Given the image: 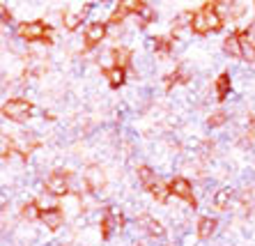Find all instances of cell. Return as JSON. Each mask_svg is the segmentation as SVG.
<instances>
[{"mask_svg":"<svg viewBox=\"0 0 255 246\" xmlns=\"http://www.w3.org/2000/svg\"><path fill=\"white\" fill-rule=\"evenodd\" d=\"M46 28H44L42 21H32V23H21L18 25V37H23L28 42L32 39H46Z\"/></svg>","mask_w":255,"mask_h":246,"instance_id":"obj_4","label":"cell"},{"mask_svg":"<svg viewBox=\"0 0 255 246\" xmlns=\"http://www.w3.org/2000/svg\"><path fill=\"white\" fill-rule=\"evenodd\" d=\"M113 60H115V67H122V69H125V65H129L131 55H129V51H127V48H115V51H113Z\"/></svg>","mask_w":255,"mask_h":246,"instance_id":"obj_15","label":"cell"},{"mask_svg":"<svg viewBox=\"0 0 255 246\" xmlns=\"http://www.w3.org/2000/svg\"><path fill=\"white\" fill-rule=\"evenodd\" d=\"M221 25H223V18L219 16L216 5H212V2H207L200 12L193 14V21H191V28H193V32H198V35H205V32H209V30H219Z\"/></svg>","mask_w":255,"mask_h":246,"instance_id":"obj_1","label":"cell"},{"mask_svg":"<svg viewBox=\"0 0 255 246\" xmlns=\"http://www.w3.org/2000/svg\"><path fill=\"white\" fill-rule=\"evenodd\" d=\"M106 32H108V28L104 23H92L88 28V32H85V42H88V46H92V44H97V42H101L104 37H106Z\"/></svg>","mask_w":255,"mask_h":246,"instance_id":"obj_6","label":"cell"},{"mask_svg":"<svg viewBox=\"0 0 255 246\" xmlns=\"http://www.w3.org/2000/svg\"><path fill=\"white\" fill-rule=\"evenodd\" d=\"M168 189H170V193H175L177 198L186 200V203H196V198H193V189H191V182L184 180V177H172V180L168 182Z\"/></svg>","mask_w":255,"mask_h":246,"instance_id":"obj_3","label":"cell"},{"mask_svg":"<svg viewBox=\"0 0 255 246\" xmlns=\"http://www.w3.org/2000/svg\"><path fill=\"white\" fill-rule=\"evenodd\" d=\"M239 39H242V51H244V58L249 62H255V46L253 44H249L246 39H244L242 35H239Z\"/></svg>","mask_w":255,"mask_h":246,"instance_id":"obj_17","label":"cell"},{"mask_svg":"<svg viewBox=\"0 0 255 246\" xmlns=\"http://www.w3.org/2000/svg\"><path fill=\"white\" fill-rule=\"evenodd\" d=\"M228 198H230V191L223 189V191L216 193V200H214V203H216V207H228Z\"/></svg>","mask_w":255,"mask_h":246,"instance_id":"obj_20","label":"cell"},{"mask_svg":"<svg viewBox=\"0 0 255 246\" xmlns=\"http://www.w3.org/2000/svg\"><path fill=\"white\" fill-rule=\"evenodd\" d=\"M46 191L51 196H65L69 191V182H67V177L62 173H53L46 180Z\"/></svg>","mask_w":255,"mask_h":246,"instance_id":"obj_5","label":"cell"},{"mask_svg":"<svg viewBox=\"0 0 255 246\" xmlns=\"http://www.w3.org/2000/svg\"><path fill=\"white\" fill-rule=\"evenodd\" d=\"M44 223H46V228L55 230L62 226V221H65V216H62V212L60 210H48V212H42V216H39Z\"/></svg>","mask_w":255,"mask_h":246,"instance_id":"obj_7","label":"cell"},{"mask_svg":"<svg viewBox=\"0 0 255 246\" xmlns=\"http://www.w3.org/2000/svg\"><path fill=\"white\" fill-rule=\"evenodd\" d=\"M37 216H42L39 214V205L35 203H28L23 207V219H37Z\"/></svg>","mask_w":255,"mask_h":246,"instance_id":"obj_18","label":"cell"},{"mask_svg":"<svg viewBox=\"0 0 255 246\" xmlns=\"http://www.w3.org/2000/svg\"><path fill=\"white\" fill-rule=\"evenodd\" d=\"M223 51H226L228 55H232V58H239V55H244L242 51V39H239L237 35H230L226 39V44H223Z\"/></svg>","mask_w":255,"mask_h":246,"instance_id":"obj_8","label":"cell"},{"mask_svg":"<svg viewBox=\"0 0 255 246\" xmlns=\"http://www.w3.org/2000/svg\"><path fill=\"white\" fill-rule=\"evenodd\" d=\"M216 95H219V99H223V97H228V92H230V76L228 74H221L219 78H216Z\"/></svg>","mask_w":255,"mask_h":246,"instance_id":"obj_12","label":"cell"},{"mask_svg":"<svg viewBox=\"0 0 255 246\" xmlns=\"http://www.w3.org/2000/svg\"><path fill=\"white\" fill-rule=\"evenodd\" d=\"M138 177H140V180H142V184H145V186H149V189H152V186L156 184V180H154V173H152V168H149V166H140V168H138Z\"/></svg>","mask_w":255,"mask_h":246,"instance_id":"obj_14","label":"cell"},{"mask_svg":"<svg viewBox=\"0 0 255 246\" xmlns=\"http://www.w3.org/2000/svg\"><path fill=\"white\" fill-rule=\"evenodd\" d=\"M214 230H216V221L214 219H209V216L200 219V223H198V237L200 240H209Z\"/></svg>","mask_w":255,"mask_h":246,"instance_id":"obj_9","label":"cell"},{"mask_svg":"<svg viewBox=\"0 0 255 246\" xmlns=\"http://www.w3.org/2000/svg\"><path fill=\"white\" fill-rule=\"evenodd\" d=\"M83 14L81 12H69V14H65V28L67 30H76L78 25L83 23Z\"/></svg>","mask_w":255,"mask_h":246,"instance_id":"obj_13","label":"cell"},{"mask_svg":"<svg viewBox=\"0 0 255 246\" xmlns=\"http://www.w3.org/2000/svg\"><path fill=\"white\" fill-rule=\"evenodd\" d=\"M226 120H228V115L223 113V111H219V113H214L212 118H209L207 124L209 126H221V124H226Z\"/></svg>","mask_w":255,"mask_h":246,"instance_id":"obj_19","label":"cell"},{"mask_svg":"<svg viewBox=\"0 0 255 246\" xmlns=\"http://www.w3.org/2000/svg\"><path fill=\"white\" fill-rule=\"evenodd\" d=\"M106 76H108V83H111V88H120V85L125 83V69L122 67H111L106 72Z\"/></svg>","mask_w":255,"mask_h":246,"instance_id":"obj_11","label":"cell"},{"mask_svg":"<svg viewBox=\"0 0 255 246\" xmlns=\"http://www.w3.org/2000/svg\"><path fill=\"white\" fill-rule=\"evenodd\" d=\"M140 226H145V228H147V233L154 235V237H163V235H166L163 226H161L159 221H152L149 216H140Z\"/></svg>","mask_w":255,"mask_h":246,"instance_id":"obj_10","label":"cell"},{"mask_svg":"<svg viewBox=\"0 0 255 246\" xmlns=\"http://www.w3.org/2000/svg\"><path fill=\"white\" fill-rule=\"evenodd\" d=\"M115 223H120V219H113V216H106V219L101 221V233H104V237H111Z\"/></svg>","mask_w":255,"mask_h":246,"instance_id":"obj_16","label":"cell"},{"mask_svg":"<svg viewBox=\"0 0 255 246\" xmlns=\"http://www.w3.org/2000/svg\"><path fill=\"white\" fill-rule=\"evenodd\" d=\"M2 113L9 118V120H25L30 113H32V106H30L25 99H9V102L5 104V108H2Z\"/></svg>","mask_w":255,"mask_h":246,"instance_id":"obj_2","label":"cell"}]
</instances>
